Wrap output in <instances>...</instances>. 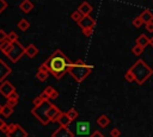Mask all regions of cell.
<instances>
[{"instance_id": "8fae6325", "label": "cell", "mask_w": 153, "mask_h": 137, "mask_svg": "<svg viewBox=\"0 0 153 137\" xmlns=\"http://www.w3.org/2000/svg\"><path fill=\"white\" fill-rule=\"evenodd\" d=\"M11 73H12L11 67L7 66V64L4 62V60L0 58V82H4L5 79H6Z\"/></svg>"}, {"instance_id": "ffe728a7", "label": "cell", "mask_w": 153, "mask_h": 137, "mask_svg": "<svg viewBox=\"0 0 153 137\" xmlns=\"http://www.w3.org/2000/svg\"><path fill=\"white\" fill-rule=\"evenodd\" d=\"M43 92H45V94L48 95L49 100H51V99L54 100V99H56V98L59 96V92H57L53 86H47Z\"/></svg>"}, {"instance_id": "484cf974", "label": "cell", "mask_w": 153, "mask_h": 137, "mask_svg": "<svg viewBox=\"0 0 153 137\" xmlns=\"http://www.w3.org/2000/svg\"><path fill=\"white\" fill-rule=\"evenodd\" d=\"M82 17H84V15H82L78 10H75L74 12H72V13H71V19H72V20H74L76 24L82 19Z\"/></svg>"}, {"instance_id": "603a6c76", "label": "cell", "mask_w": 153, "mask_h": 137, "mask_svg": "<svg viewBox=\"0 0 153 137\" xmlns=\"http://www.w3.org/2000/svg\"><path fill=\"white\" fill-rule=\"evenodd\" d=\"M11 48H12V43H11V42H8L7 39L0 43V51H1L2 54H5V55H7V54L10 52Z\"/></svg>"}, {"instance_id": "ab89813d", "label": "cell", "mask_w": 153, "mask_h": 137, "mask_svg": "<svg viewBox=\"0 0 153 137\" xmlns=\"http://www.w3.org/2000/svg\"><path fill=\"white\" fill-rule=\"evenodd\" d=\"M2 110H4V105L0 104V116H2Z\"/></svg>"}, {"instance_id": "e575fe53", "label": "cell", "mask_w": 153, "mask_h": 137, "mask_svg": "<svg viewBox=\"0 0 153 137\" xmlns=\"http://www.w3.org/2000/svg\"><path fill=\"white\" fill-rule=\"evenodd\" d=\"M6 39H7V33L5 32V30L0 29V43L4 42V41H6Z\"/></svg>"}, {"instance_id": "2e32d148", "label": "cell", "mask_w": 153, "mask_h": 137, "mask_svg": "<svg viewBox=\"0 0 153 137\" xmlns=\"http://www.w3.org/2000/svg\"><path fill=\"white\" fill-rule=\"evenodd\" d=\"M56 122L59 123V125H60V126H68V125L72 123V120L69 119V117L67 116V113H66V112H61Z\"/></svg>"}, {"instance_id": "4fadbf2b", "label": "cell", "mask_w": 153, "mask_h": 137, "mask_svg": "<svg viewBox=\"0 0 153 137\" xmlns=\"http://www.w3.org/2000/svg\"><path fill=\"white\" fill-rule=\"evenodd\" d=\"M60 113H61V111L53 104L51 105V107L49 108V112H48V118H49V120H50V123H54V122H56L57 120V118H59V116H60Z\"/></svg>"}, {"instance_id": "7a4b0ae2", "label": "cell", "mask_w": 153, "mask_h": 137, "mask_svg": "<svg viewBox=\"0 0 153 137\" xmlns=\"http://www.w3.org/2000/svg\"><path fill=\"white\" fill-rule=\"evenodd\" d=\"M129 69L134 74L135 82L137 85H143L146 80H148L153 75V69L141 58H139Z\"/></svg>"}, {"instance_id": "4316f807", "label": "cell", "mask_w": 153, "mask_h": 137, "mask_svg": "<svg viewBox=\"0 0 153 137\" xmlns=\"http://www.w3.org/2000/svg\"><path fill=\"white\" fill-rule=\"evenodd\" d=\"M66 113H67V116L69 117V119H71L72 122H73V120H75V119L79 117V113H78V111H76L75 108H69Z\"/></svg>"}, {"instance_id": "277c9868", "label": "cell", "mask_w": 153, "mask_h": 137, "mask_svg": "<svg viewBox=\"0 0 153 137\" xmlns=\"http://www.w3.org/2000/svg\"><path fill=\"white\" fill-rule=\"evenodd\" d=\"M53 102L50 100H45L43 101L41 105L38 106H35L32 107L31 110V114L42 124V125H48L50 123L49 118H48V112H49V108L51 107Z\"/></svg>"}, {"instance_id": "836d02e7", "label": "cell", "mask_w": 153, "mask_h": 137, "mask_svg": "<svg viewBox=\"0 0 153 137\" xmlns=\"http://www.w3.org/2000/svg\"><path fill=\"white\" fill-rule=\"evenodd\" d=\"M42 102H43V100L39 98V95H37L36 98H33V99H32V105H33V107H35V106H38V105H41Z\"/></svg>"}, {"instance_id": "74e56055", "label": "cell", "mask_w": 153, "mask_h": 137, "mask_svg": "<svg viewBox=\"0 0 153 137\" xmlns=\"http://www.w3.org/2000/svg\"><path fill=\"white\" fill-rule=\"evenodd\" d=\"M39 98H41L43 101H45V100H49V98H48V95L45 94V92H42V93L39 94Z\"/></svg>"}, {"instance_id": "d6a6232c", "label": "cell", "mask_w": 153, "mask_h": 137, "mask_svg": "<svg viewBox=\"0 0 153 137\" xmlns=\"http://www.w3.org/2000/svg\"><path fill=\"white\" fill-rule=\"evenodd\" d=\"M7 6H8V4L6 0H0V14L7 8Z\"/></svg>"}, {"instance_id": "7402d4cb", "label": "cell", "mask_w": 153, "mask_h": 137, "mask_svg": "<svg viewBox=\"0 0 153 137\" xmlns=\"http://www.w3.org/2000/svg\"><path fill=\"white\" fill-rule=\"evenodd\" d=\"M110 124V118L105 114H100L97 118V125H99L100 127H106Z\"/></svg>"}, {"instance_id": "9a60e30c", "label": "cell", "mask_w": 153, "mask_h": 137, "mask_svg": "<svg viewBox=\"0 0 153 137\" xmlns=\"http://www.w3.org/2000/svg\"><path fill=\"white\" fill-rule=\"evenodd\" d=\"M139 17H140L141 20L143 21V24H147V23H149V21H153V12L149 11V10H143V11L139 14Z\"/></svg>"}, {"instance_id": "d6986e66", "label": "cell", "mask_w": 153, "mask_h": 137, "mask_svg": "<svg viewBox=\"0 0 153 137\" xmlns=\"http://www.w3.org/2000/svg\"><path fill=\"white\" fill-rule=\"evenodd\" d=\"M38 54V49L35 44H29L26 48H25V55L30 58H33L36 55Z\"/></svg>"}, {"instance_id": "1f68e13d", "label": "cell", "mask_w": 153, "mask_h": 137, "mask_svg": "<svg viewBox=\"0 0 153 137\" xmlns=\"http://www.w3.org/2000/svg\"><path fill=\"white\" fill-rule=\"evenodd\" d=\"M110 136L111 137H120L121 136V130L117 127H114L112 130H110Z\"/></svg>"}, {"instance_id": "ba28073f", "label": "cell", "mask_w": 153, "mask_h": 137, "mask_svg": "<svg viewBox=\"0 0 153 137\" xmlns=\"http://www.w3.org/2000/svg\"><path fill=\"white\" fill-rule=\"evenodd\" d=\"M51 137H74V132L68 126H59L51 133Z\"/></svg>"}, {"instance_id": "60d3db41", "label": "cell", "mask_w": 153, "mask_h": 137, "mask_svg": "<svg viewBox=\"0 0 153 137\" xmlns=\"http://www.w3.org/2000/svg\"><path fill=\"white\" fill-rule=\"evenodd\" d=\"M149 45H152V46H153V37H151V38H149Z\"/></svg>"}, {"instance_id": "e0dca14e", "label": "cell", "mask_w": 153, "mask_h": 137, "mask_svg": "<svg viewBox=\"0 0 153 137\" xmlns=\"http://www.w3.org/2000/svg\"><path fill=\"white\" fill-rule=\"evenodd\" d=\"M19 8L20 11H23L24 13H29L33 10V4L30 1V0H23L20 4H19Z\"/></svg>"}, {"instance_id": "8d00e7d4", "label": "cell", "mask_w": 153, "mask_h": 137, "mask_svg": "<svg viewBox=\"0 0 153 137\" xmlns=\"http://www.w3.org/2000/svg\"><path fill=\"white\" fill-rule=\"evenodd\" d=\"M90 137H105L100 131H98V130H96V131H93L92 133H91V136Z\"/></svg>"}, {"instance_id": "f35d334b", "label": "cell", "mask_w": 153, "mask_h": 137, "mask_svg": "<svg viewBox=\"0 0 153 137\" xmlns=\"http://www.w3.org/2000/svg\"><path fill=\"white\" fill-rule=\"evenodd\" d=\"M5 125H6V122H5L2 118H0V130H1V129H2Z\"/></svg>"}, {"instance_id": "cb8c5ba5", "label": "cell", "mask_w": 153, "mask_h": 137, "mask_svg": "<svg viewBox=\"0 0 153 137\" xmlns=\"http://www.w3.org/2000/svg\"><path fill=\"white\" fill-rule=\"evenodd\" d=\"M17 26H18V29L20 30V31H26L29 27H30V23H29V20H26V19H20L19 21H18V24H17Z\"/></svg>"}, {"instance_id": "9c48e42d", "label": "cell", "mask_w": 153, "mask_h": 137, "mask_svg": "<svg viewBox=\"0 0 153 137\" xmlns=\"http://www.w3.org/2000/svg\"><path fill=\"white\" fill-rule=\"evenodd\" d=\"M91 125L88 122H79L76 123V126H75V132L80 136L82 135H88L91 131Z\"/></svg>"}, {"instance_id": "44dd1931", "label": "cell", "mask_w": 153, "mask_h": 137, "mask_svg": "<svg viewBox=\"0 0 153 137\" xmlns=\"http://www.w3.org/2000/svg\"><path fill=\"white\" fill-rule=\"evenodd\" d=\"M18 102H19V94H18L17 91H16V92H13V93L7 98L6 104L10 105V106H12V107H14V106L18 105Z\"/></svg>"}, {"instance_id": "6da1fadb", "label": "cell", "mask_w": 153, "mask_h": 137, "mask_svg": "<svg viewBox=\"0 0 153 137\" xmlns=\"http://www.w3.org/2000/svg\"><path fill=\"white\" fill-rule=\"evenodd\" d=\"M72 64H73V62L66 56V54L62 50L56 49L41 64V67L45 68L55 79L60 80L68 73V69H69V67Z\"/></svg>"}, {"instance_id": "30bf717a", "label": "cell", "mask_w": 153, "mask_h": 137, "mask_svg": "<svg viewBox=\"0 0 153 137\" xmlns=\"http://www.w3.org/2000/svg\"><path fill=\"white\" fill-rule=\"evenodd\" d=\"M6 137H27V131L24 130V127H22L19 124H17L16 127L6 135Z\"/></svg>"}, {"instance_id": "5bb4252c", "label": "cell", "mask_w": 153, "mask_h": 137, "mask_svg": "<svg viewBox=\"0 0 153 137\" xmlns=\"http://www.w3.org/2000/svg\"><path fill=\"white\" fill-rule=\"evenodd\" d=\"M49 71L45 69V68H43V67H38V69H37V73H36V79L38 80V81H41V82H43V81H45L47 79H48V76H49Z\"/></svg>"}, {"instance_id": "4dcf8cb0", "label": "cell", "mask_w": 153, "mask_h": 137, "mask_svg": "<svg viewBox=\"0 0 153 137\" xmlns=\"http://www.w3.org/2000/svg\"><path fill=\"white\" fill-rule=\"evenodd\" d=\"M124 79L128 81V82H134L135 81V77H134V74L130 71V69H128L124 74Z\"/></svg>"}, {"instance_id": "f546056e", "label": "cell", "mask_w": 153, "mask_h": 137, "mask_svg": "<svg viewBox=\"0 0 153 137\" xmlns=\"http://www.w3.org/2000/svg\"><path fill=\"white\" fill-rule=\"evenodd\" d=\"M131 24H133V26H134V27L139 29V27H141V26L143 25V21H142V20H141V18H140V17L137 15V17H135V18L133 19Z\"/></svg>"}, {"instance_id": "3957f363", "label": "cell", "mask_w": 153, "mask_h": 137, "mask_svg": "<svg viewBox=\"0 0 153 137\" xmlns=\"http://www.w3.org/2000/svg\"><path fill=\"white\" fill-rule=\"evenodd\" d=\"M93 70V66L85 63L82 60H78L75 62H73V64L69 67L68 69V74L78 82L81 83Z\"/></svg>"}, {"instance_id": "d4e9b609", "label": "cell", "mask_w": 153, "mask_h": 137, "mask_svg": "<svg viewBox=\"0 0 153 137\" xmlns=\"http://www.w3.org/2000/svg\"><path fill=\"white\" fill-rule=\"evenodd\" d=\"M13 111H14V107H12V106L5 104V105H4V110H2V116H4L5 118H7V117H10V116L13 113Z\"/></svg>"}, {"instance_id": "8992f818", "label": "cell", "mask_w": 153, "mask_h": 137, "mask_svg": "<svg viewBox=\"0 0 153 137\" xmlns=\"http://www.w3.org/2000/svg\"><path fill=\"white\" fill-rule=\"evenodd\" d=\"M78 25L80 26L81 30H90V29H93L94 25H96V19L91 15H84L82 19L78 23Z\"/></svg>"}, {"instance_id": "d590c367", "label": "cell", "mask_w": 153, "mask_h": 137, "mask_svg": "<svg viewBox=\"0 0 153 137\" xmlns=\"http://www.w3.org/2000/svg\"><path fill=\"white\" fill-rule=\"evenodd\" d=\"M145 29H146L148 32H153V21H149V23L145 24Z\"/></svg>"}, {"instance_id": "7c38bea8", "label": "cell", "mask_w": 153, "mask_h": 137, "mask_svg": "<svg viewBox=\"0 0 153 137\" xmlns=\"http://www.w3.org/2000/svg\"><path fill=\"white\" fill-rule=\"evenodd\" d=\"M82 15H90L91 14V12L93 11V7L87 2V1H82L79 6H78V8H76Z\"/></svg>"}, {"instance_id": "5b68a950", "label": "cell", "mask_w": 153, "mask_h": 137, "mask_svg": "<svg viewBox=\"0 0 153 137\" xmlns=\"http://www.w3.org/2000/svg\"><path fill=\"white\" fill-rule=\"evenodd\" d=\"M25 54V48L19 43V42H16L12 44V48L10 50V52L6 55L8 57V60L13 63H17L22 57L23 55Z\"/></svg>"}, {"instance_id": "52a82bcc", "label": "cell", "mask_w": 153, "mask_h": 137, "mask_svg": "<svg viewBox=\"0 0 153 137\" xmlns=\"http://www.w3.org/2000/svg\"><path fill=\"white\" fill-rule=\"evenodd\" d=\"M13 92H16V87L10 81H6L5 80L4 82H1V85H0V94L2 96H5L7 99Z\"/></svg>"}, {"instance_id": "ac0fdd59", "label": "cell", "mask_w": 153, "mask_h": 137, "mask_svg": "<svg viewBox=\"0 0 153 137\" xmlns=\"http://www.w3.org/2000/svg\"><path fill=\"white\" fill-rule=\"evenodd\" d=\"M135 44H137V45H140L141 48H146L148 44H149V38L146 36V35H143V33H141L136 39H135Z\"/></svg>"}, {"instance_id": "f1b7e54d", "label": "cell", "mask_w": 153, "mask_h": 137, "mask_svg": "<svg viewBox=\"0 0 153 137\" xmlns=\"http://www.w3.org/2000/svg\"><path fill=\"white\" fill-rule=\"evenodd\" d=\"M131 52L135 55V56H140L142 52H143V48H141L140 45H137V44H135L133 48H131Z\"/></svg>"}, {"instance_id": "b9f144b4", "label": "cell", "mask_w": 153, "mask_h": 137, "mask_svg": "<svg viewBox=\"0 0 153 137\" xmlns=\"http://www.w3.org/2000/svg\"><path fill=\"white\" fill-rule=\"evenodd\" d=\"M152 69H153V68H152Z\"/></svg>"}, {"instance_id": "83f0119b", "label": "cell", "mask_w": 153, "mask_h": 137, "mask_svg": "<svg viewBox=\"0 0 153 137\" xmlns=\"http://www.w3.org/2000/svg\"><path fill=\"white\" fill-rule=\"evenodd\" d=\"M7 41L11 42L12 44L16 43V42H18V35H17V32H14V31L8 32L7 33Z\"/></svg>"}]
</instances>
